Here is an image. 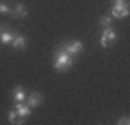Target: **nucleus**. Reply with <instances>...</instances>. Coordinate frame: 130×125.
<instances>
[{"mask_svg":"<svg viewBox=\"0 0 130 125\" xmlns=\"http://www.w3.org/2000/svg\"><path fill=\"white\" fill-rule=\"evenodd\" d=\"M73 63H75V57L71 54L62 51L61 47L56 51V54H54V70L56 71H59V73L68 71L71 66H73Z\"/></svg>","mask_w":130,"mask_h":125,"instance_id":"1","label":"nucleus"},{"mask_svg":"<svg viewBox=\"0 0 130 125\" xmlns=\"http://www.w3.org/2000/svg\"><path fill=\"white\" fill-rule=\"evenodd\" d=\"M111 18L115 19H125L128 16V4L127 0H118V2H113V7H111Z\"/></svg>","mask_w":130,"mask_h":125,"instance_id":"2","label":"nucleus"},{"mask_svg":"<svg viewBox=\"0 0 130 125\" xmlns=\"http://www.w3.org/2000/svg\"><path fill=\"white\" fill-rule=\"evenodd\" d=\"M61 49H62V51H66L68 54H71L73 57H76V56H80L82 52H83V43H82L80 40H71V42L62 43V45H61Z\"/></svg>","mask_w":130,"mask_h":125,"instance_id":"3","label":"nucleus"},{"mask_svg":"<svg viewBox=\"0 0 130 125\" xmlns=\"http://www.w3.org/2000/svg\"><path fill=\"white\" fill-rule=\"evenodd\" d=\"M116 31L113 30V28H102V33H101V40H99V43H101V47H109L113 42H116Z\"/></svg>","mask_w":130,"mask_h":125,"instance_id":"4","label":"nucleus"},{"mask_svg":"<svg viewBox=\"0 0 130 125\" xmlns=\"http://www.w3.org/2000/svg\"><path fill=\"white\" fill-rule=\"evenodd\" d=\"M42 103H43V96L40 92H31L30 96H26V104L30 106L31 110L33 108H38Z\"/></svg>","mask_w":130,"mask_h":125,"instance_id":"5","label":"nucleus"},{"mask_svg":"<svg viewBox=\"0 0 130 125\" xmlns=\"http://www.w3.org/2000/svg\"><path fill=\"white\" fill-rule=\"evenodd\" d=\"M26 37H23V35H14V38H12V42H10V45H12V49L14 51H24L26 49Z\"/></svg>","mask_w":130,"mask_h":125,"instance_id":"6","label":"nucleus"},{"mask_svg":"<svg viewBox=\"0 0 130 125\" xmlns=\"http://www.w3.org/2000/svg\"><path fill=\"white\" fill-rule=\"evenodd\" d=\"M10 14H12L16 19H23V18L28 16V9H26L24 4H16L14 9H10Z\"/></svg>","mask_w":130,"mask_h":125,"instance_id":"7","label":"nucleus"},{"mask_svg":"<svg viewBox=\"0 0 130 125\" xmlns=\"http://www.w3.org/2000/svg\"><path fill=\"white\" fill-rule=\"evenodd\" d=\"M14 110H16V113L19 115L21 118H28V116L31 115V108L28 106V104H24V101H23V103H16Z\"/></svg>","mask_w":130,"mask_h":125,"instance_id":"8","label":"nucleus"},{"mask_svg":"<svg viewBox=\"0 0 130 125\" xmlns=\"http://www.w3.org/2000/svg\"><path fill=\"white\" fill-rule=\"evenodd\" d=\"M12 99H14L16 103H23V101L26 99V92H24V89H23L21 85H16V87H14V90H12Z\"/></svg>","mask_w":130,"mask_h":125,"instance_id":"9","label":"nucleus"},{"mask_svg":"<svg viewBox=\"0 0 130 125\" xmlns=\"http://www.w3.org/2000/svg\"><path fill=\"white\" fill-rule=\"evenodd\" d=\"M7 120H9L10 123L18 125V123H24V118H21L19 115L16 113V110L12 108V110H9V113H7Z\"/></svg>","mask_w":130,"mask_h":125,"instance_id":"10","label":"nucleus"},{"mask_svg":"<svg viewBox=\"0 0 130 125\" xmlns=\"http://www.w3.org/2000/svg\"><path fill=\"white\" fill-rule=\"evenodd\" d=\"M14 35H16L14 31H10V30H7V28H5V31L0 35V43H4V45L10 43V42H12V38H14Z\"/></svg>","mask_w":130,"mask_h":125,"instance_id":"11","label":"nucleus"},{"mask_svg":"<svg viewBox=\"0 0 130 125\" xmlns=\"http://www.w3.org/2000/svg\"><path fill=\"white\" fill-rule=\"evenodd\" d=\"M99 23H101L102 28H109V26H113V18H111V14H104V16H101Z\"/></svg>","mask_w":130,"mask_h":125,"instance_id":"12","label":"nucleus"},{"mask_svg":"<svg viewBox=\"0 0 130 125\" xmlns=\"http://www.w3.org/2000/svg\"><path fill=\"white\" fill-rule=\"evenodd\" d=\"M116 123H118V125H128L130 123V116H127V115L121 116L120 120H116Z\"/></svg>","mask_w":130,"mask_h":125,"instance_id":"13","label":"nucleus"},{"mask_svg":"<svg viewBox=\"0 0 130 125\" xmlns=\"http://www.w3.org/2000/svg\"><path fill=\"white\" fill-rule=\"evenodd\" d=\"M0 14H10V7L7 4H0Z\"/></svg>","mask_w":130,"mask_h":125,"instance_id":"14","label":"nucleus"},{"mask_svg":"<svg viewBox=\"0 0 130 125\" xmlns=\"http://www.w3.org/2000/svg\"><path fill=\"white\" fill-rule=\"evenodd\" d=\"M4 31H5V26H4V24H2V23H0V35H2V33H4Z\"/></svg>","mask_w":130,"mask_h":125,"instance_id":"15","label":"nucleus"},{"mask_svg":"<svg viewBox=\"0 0 130 125\" xmlns=\"http://www.w3.org/2000/svg\"><path fill=\"white\" fill-rule=\"evenodd\" d=\"M113 2H118V0H113Z\"/></svg>","mask_w":130,"mask_h":125,"instance_id":"16","label":"nucleus"}]
</instances>
